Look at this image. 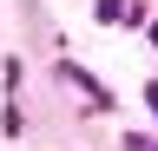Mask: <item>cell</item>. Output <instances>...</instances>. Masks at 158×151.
<instances>
[{
	"label": "cell",
	"instance_id": "obj_1",
	"mask_svg": "<svg viewBox=\"0 0 158 151\" xmlns=\"http://www.w3.org/2000/svg\"><path fill=\"white\" fill-rule=\"evenodd\" d=\"M145 99H152V112H158V85H152V92H145Z\"/></svg>",
	"mask_w": 158,
	"mask_h": 151
},
{
	"label": "cell",
	"instance_id": "obj_2",
	"mask_svg": "<svg viewBox=\"0 0 158 151\" xmlns=\"http://www.w3.org/2000/svg\"><path fill=\"white\" fill-rule=\"evenodd\" d=\"M152 151H158V145H152Z\"/></svg>",
	"mask_w": 158,
	"mask_h": 151
}]
</instances>
